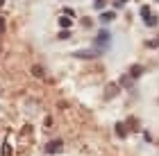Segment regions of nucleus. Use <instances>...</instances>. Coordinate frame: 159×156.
Listing matches in <instances>:
<instances>
[{
	"label": "nucleus",
	"instance_id": "obj_12",
	"mask_svg": "<svg viewBox=\"0 0 159 156\" xmlns=\"http://www.w3.org/2000/svg\"><path fill=\"white\" fill-rule=\"evenodd\" d=\"M2 154H5V156H9V154H11V150H9V145H5V147H2Z\"/></svg>",
	"mask_w": 159,
	"mask_h": 156
},
{
	"label": "nucleus",
	"instance_id": "obj_1",
	"mask_svg": "<svg viewBox=\"0 0 159 156\" xmlns=\"http://www.w3.org/2000/svg\"><path fill=\"white\" fill-rule=\"evenodd\" d=\"M98 54H100V50H93V48H91V50H77L75 52L77 59H96Z\"/></svg>",
	"mask_w": 159,
	"mask_h": 156
},
{
	"label": "nucleus",
	"instance_id": "obj_3",
	"mask_svg": "<svg viewBox=\"0 0 159 156\" xmlns=\"http://www.w3.org/2000/svg\"><path fill=\"white\" fill-rule=\"evenodd\" d=\"M116 18V11H105V14H100V20L102 23H109V20Z\"/></svg>",
	"mask_w": 159,
	"mask_h": 156
},
{
	"label": "nucleus",
	"instance_id": "obj_7",
	"mask_svg": "<svg viewBox=\"0 0 159 156\" xmlns=\"http://www.w3.org/2000/svg\"><path fill=\"white\" fill-rule=\"evenodd\" d=\"M146 23H148L150 27H155V25H157V16H152V14H150V16L146 18Z\"/></svg>",
	"mask_w": 159,
	"mask_h": 156
},
{
	"label": "nucleus",
	"instance_id": "obj_6",
	"mask_svg": "<svg viewBox=\"0 0 159 156\" xmlns=\"http://www.w3.org/2000/svg\"><path fill=\"white\" fill-rule=\"evenodd\" d=\"M59 147H61V143H59V140H57V143H50V145H48V152H57Z\"/></svg>",
	"mask_w": 159,
	"mask_h": 156
},
{
	"label": "nucleus",
	"instance_id": "obj_15",
	"mask_svg": "<svg viewBox=\"0 0 159 156\" xmlns=\"http://www.w3.org/2000/svg\"><path fill=\"white\" fill-rule=\"evenodd\" d=\"M120 2H125V0H120Z\"/></svg>",
	"mask_w": 159,
	"mask_h": 156
},
{
	"label": "nucleus",
	"instance_id": "obj_4",
	"mask_svg": "<svg viewBox=\"0 0 159 156\" xmlns=\"http://www.w3.org/2000/svg\"><path fill=\"white\" fill-rule=\"evenodd\" d=\"M59 23H61L64 27H70V25H73V20H70V16H61V18H59Z\"/></svg>",
	"mask_w": 159,
	"mask_h": 156
},
{
	"label": "nucleus",
	"instance_id": "obj_9",
	"mask_svg": "<svg viewBox=\"0 0 159 156\" xmlns=\"http://www.w3.org/2000/svg\"><path fill=\"white\" fill-rule=\"evenodd\" d=\"M141 16H143V18H148V16H150V7H148V5H146V7H141Z\"/></svg>",
	"mask_w": 159,
	"mask_h": 156
},
{
	"label": "nucleus",
	"instance_id": "obj_14",
	"mask_svg": "<svg viewBox=\"0 0 159 156\" xmlns=\"http://www.w3.org/2000/svg\"><path fill=\"white\" fill-rule=\"evenodd\" d=\"M2 2H5V0H0V5H2Z\"/></svg>",
	"mask_w": 159,
	"mask_h": 156
},
{
	"label": "nucleus",
	"instance_id": "obj_5",
	"mask_svg": "<svg viewBox=\"0 0 159 156\" xmlns=\"http://www.w3.org/2000/svg\"><path fill=\"white\" fill-rule=\"evenodd\" d=\"M116 133H118V136H120V138H125V136H127V133H125V127H123L120 122L116 124Z\"/></svg>",
	"mask_w": 159,
	"mask_h": 156
},
{
	"label": "nucleus",
	"instance_id": "obj_13",
	"mask_svg": "<svg viewBox=\"0 0 159 156\" xmlns=\"http://www.w3.org/2000/svg\"><path fill=\"white\" fill-rule=\"evenodd\" d=\"M0 32H5V20L0 18Z\"/></svg>",
	"mask_w": 159,
	"mask_h": 156
},
{
	"label": "nucleus",
	"instance_id": "obj_2",
	"mask_svg": "<svg viewBox=\"0 0 159 156\" xmlns=\"http://www.w3.org/2000/svg\"><path fill=\"white\" fill-rule=\"evenodd\" d=\"M107 43H109V32H100L98 39H96V48H98V50H105Z\"/></svg>",
	"mask_w": 159,
	"mask_h": 156
},
{
	"label": "nucleus",
	"instance_id": "obj_10",
	"mask_svg": "<svg viewBox=\"0 0 159 156\" xmlns=\"http://www.w3.org/2000/svg\"><path fill=\"white\" fill-rule=\"evenodd\" d=\"M148 48H159V39H152V41H148Z\"/></svg>",
	"mask_w": 159,
	"mask_h": 156
},
{
	"label": "nucleus",
	"instance_id": "obj_11",
	"mask_svg": "<svg viewBox=\"0 0 159 156\" xmlns=\"http://www.w3.org/2000/svg\"><path fill=\"white\" fill-rule=\"evenodd\" d=\"M93 5H96V9H102V7H105V0H96Z\"/></svg>",
	"mask_w": 159,
	"mask_h": 156
},
{
	"label": "nucleus",
	"instance_id": "obj_8",
	"mask_svg": "<svg viewBox=\"0 0 159 156\" xmlns=\"http://www.w3.org/2000/svg\"><path fill=\"white\" fill-rule=\"evenodd\" d=\"M141 73H143V68H141V66H134V68H132V77H139Z\"/></svg>",
	"mask_w": 159,
	"mask_h": 156
}]
</instances>
